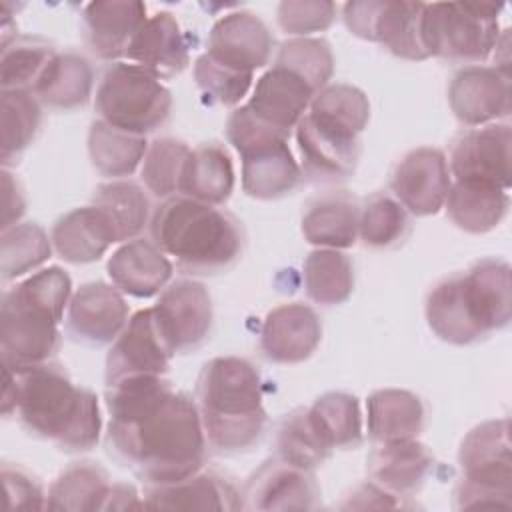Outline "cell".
<instances>
[{
    "label": "cell",
    "mask_w": 512,
    "mask_h": 512,
    "mask_svg": "<svg viewBox=\"0 0 512 512\" xmlns=\"http://www.w3.org/2000/svg\"><path fill=\"white\" fill-rule=\"evenodd\" d=\"M108 446L150 486L182 480L204 466L206 434L196 400L164 376L106 384Z\"/></svg>",
    "instance_id": "cell-1"
},
{
    "label": "cell",
    "mask_w": 512,
    "mask_h": 512,
    "mask_svg": "<svg viewBox=\"0 0 512 512\" xmlns=\"http://www.w3.org/2000/svg\"><path fill=\"white\" fill-rule=\"evenodd\" d=\"M10 412L30 434L70 452L94 448L102 430L98 398L54 362L16 370L4 366L2 414Z\"/></svg>",
    "instance_id": "cell-2"
},
{
    "label": "cell",
    "mask_w": 512,
    "mask_h": 512,
    "mask_svg": "<svg viewBox=\"0 0 512 512\" xmlns=\"http://www.w3.org/2000/svg\"><path fill=\"white\" fill-rule=\"evenodd\" d=\"M72 298L70 276L50 266L28 276L2 298V366L28 368L50 362L60 344V322Z\"/></svg>",
    "instance_id": "cell-3"
},
{
    "label": "cell",
    "mask_w": 512,
    "mask_h": 512,
    "mask_svg": "<svg viewBox=\"0 0 512 512\" xmlns=\"http://www.w3.org/2000/svg\"><path fill=\"white\" fill-rule=\"evenodd\" d=\"M260 372L246 358L208 360L196 382V406L208 444L220 452L254 446L266 428Z\"/></svg>",
    "instance_id": "cell-4"
},
{
    "label": "cell",
    "mask_w": 512,
    "mask_h": 512,
    "mask_svg": "<svg viewBox=\"0 0 512 512\" xmlns=\"http://www.w3.org/2000/svg\"><path fill=\"white\" fill-rule=\"evenodd\" d=\"M150 232L152 242L190 274L228 270L244 250V230L236 216L182 194L156 208Z\"/></svg>",
    "instance_id": "cell-5"
},
{
    "label": "cell",
    "mask_w": 512,
    "mask_h": 512,
    "mask_svg": "<svg viewBox=\"0 0 512 512\" xmlns=\"http://www.w3.org/2000/svg\"><path fill=\"white\" fill-rule=\"evenodd\" d=\"M458 462L462 478L456 486V508H512V456L508 420L474 426L462 440Z\"/></svg>",
    "instance_id": "cell-6"
},
{
    "label": "cell",
    "mask_w": 512,
    "mask_h": 512,
    "mask_svg": "<svg viewBox=\"0 0 512 512\" xmlns=\"http://www.w3.org/2000/svg\"><path fill=\"white\" fill-rule=\"evenodd\" d=\"M502 4L432 2L422 12V44L428 56L452 62L486 60L500 38Z\"/></svg>",
    "instance_id": "cell-7"
},
{
    "label": "cell",
    "mask_w": 512,
    "mask_h": 512,
    "mask_svg": "<svg viewBox=\"0 0 512 512\" xmlns=\"http://www.w3.org/2000/svg\"><path fill=\"white\" fill-rule=\"evenodd\" d=\"M94 108L100 120L126 132L146 136L168 120L172 94L144 68L114 62L100 78Z\"/></svg>",
    "instance_id": "cell-8"
},
{
    "label": "cell",
    "mask_w": 512,
    "mask_h": 512,
    "mask_svg": "<svg viewBox=\"0 0 512 512\" xmlns=\"http://www.w3.org/2000/svg\"><path fill=\"white\" fill-rule=\"evenodd\" d=\"M422 12L424 2L354 0L344 4V22L354 36L378 42L394 56L424 60Z\"/></svg>",
    "instance_id": "cell-9"
},
{
    "label": "cell",
    "mask_w": 512,
    "mask_h": 512,
    "mask_svg": "<svg viewBox=\"0 0 512 512\" xmlns=\"http://www.w3.org/2000/svg\"><path fill=\"white\" fill-rule=\"evenodd\" d=\"M154 324L172 354L196 350L212 328V298L204 284L180 278L168 284L152 306Z\"/></svg>",
    "instance_id": "cell-10"
},
{
    "label": "cell",
    "mask_w": 512,
    "mask_h": 512,
    "mask_svg": "<svg viewBox=\"0 0 512 512\" xmlns=\"http://www.w3.org/2000/svg\"><path fill=\"white\" fill-rule=\"evenodd\" d=\"M302 172L318 182L348 178L360 156V134L316 112H306L296 124Z\"/></svg>",
    "instance_id": "cell-11"
},
{
    "label": "cell",
    "mask_w": 512,
    "mask_h": 512,
    "mask_svg": "<svg viewBox=\"0 0 512 512\" xmlns=\"http://www.w3.org/2000/svg\"><path fill=\"white\" fill-rule=\"evenodd\" d=\"M510 144L508 124H486L462 132L450 150L448 170L454 182H478L510 188Z\"/></svg>",
    "instance_id": "cell-12"
},
{
    "label": "cell",
    "mask_w": 512,
    "mask_h": 512,
    "mask_svg": "<svg viewBox=\"0 0 512 512\" xmlns=\"http://www.w3.org/2000/svg\"><path fill=\"white\" fill-rule=\"evenodd\" d=\"M174 354L162 340L152 308L128 318L106 356V384L134 376H164Z\"/></svg>",
    "instance_id": "cell-13"
},
{
    "label": "cell",
    "mask_w": 512,
    "mask_h": 512,
    "mask_svg": "<svg viewBox=\"0 0 512 512\" xmlns=\"http://www.w3.org/2000/svg\"><path fill=\"white\" fill-rule=\"evenodd\" d=\"M452 176L448 160L438 148H416L394 168L390 188L394 198L414 216L436 214L448 196Z\"/></svg>",
    "instance_id": "cell-14"
},
{
    "label": "cell",
    "mask_w": 512,
    "mask_h": 512,
    "mask_svg": "<svg viewBox=\"0 0 512 512\" xmlns=\"http://www.w3.org/2000/svg\"><path fill=\"white\" fill-rule=\"evenodd\" d=\"M272 48L274 36L268 26L256 14L236 10L216 20L206 54L230 70L254 76V70L268 64Z\"/></svg>",
    "instance_id": "cell-15"
},
{
    "label": "cell",
    "mask_w": 512,
    "mask_h": 512,
    "mask_svg": "<svg viewBox=\"0 0 512 512\" xmlns=\"http://www.w3.org/2000/svg\"><path fill=\"white\" fill-rule=\"evenodd\" d=\"M448 104L466 126H486L510 114V74L496 66H464L448 86Z\"/></svg>",
    "instance_id": "cell-16"
},
{
    "label": "cell",
    "mask_w": 512,
    "mask_h": 512,
    "mask_svg": "<svg viewBox=\"0 0 512 512\" xmlns=\"http://www.w3.org/2000/svg\"><path fill=\"white\" fill-rule=\"evenodd\" d=\"M320 488L312 470L284 458L266 460L242 492L248 510H312L318 506Z\"/></svg>",
    "instance_id": "cell-17"
},
{
    "label": "cell",
    "mask_w": 512,
    "mask_h": 512,
    "mask_svg": "<svg viewBox=\"0 0 512 512\" xmlns=\"http://www.w3.org/2000/svg\"><path fill=\"white\" fill-rule=\"evenodd\" d=\"M128 322V304L116 286L104 282L82 284L70 298L68 334L90 346H102L122 332Z\"/></svg>",
    "instance_id": "cell-18"
},
{
    "label": "cell",
    "mask_w": 512,
    "mask_h": 512,
    "mask_svg": "<svg viewBox=\"0 0 512 512\" xmlns=\"http://www.w3.org/2000/svg\"><path fill=\"white\" fill-rule=\"evenodd\" d=\"M322 338L318 314L302 304H280L272 308L260 330V350L276 364H298L308 360Z\"/></svg>",
    "instance_id": "cell-19"
},
{
    "label": "cell",
    "mask_w": 512,
    "mask_h": 512,
    "mask_svg": "<svg viewBox=\"0 0 512 512\" xmlns=\"http://www.w3.org/2000/svg\"><path fill=\"white\" fill-rule=\"evenodd\" d=\"M130 64H136L158 80L180 74L190 62L188 40L170 12L148 16L124 54Z\"/></svg>",
    "instance_id": "cell-20"
},
{
    "label": "cell",
    "mask_w": 512,
    "mask_h": 512,
    "mask_svg": "<svg viewBox=\"0 0 512 512\" xmlns=\"http://www.w3.org/2000/svg\"><path fill=\"white\" fill-rule=\"evenodd\" d=\"M314 96L316 92L304 78L274 64L258 78L246 106L254 116L290 136Z\"/></svg>",
    "instance_id": "cell-21"
},
{
    "label": "cell",
    "mask_w": 512,
    "mask_h": 512,
    "mask_svg": "<svg viewBox=\"0 0 512 512\" xmlns=\"http://www.w3.org/2000/svg\"><path fill=\"white\" fill-rule=\"evenodd\" d=\"M144 508L152 510H238L242 494L214 470H198L182 480L154 484L144 494Z\"/></svg>",
    "instance_id": "cell-22"
},
{
    "label": "cell",
    "mask_w": 512,
    "mask_h": 512,
    "mask_svg": "<svg viewBox=\"0 0 512 512\" xmlns=\"http://www.w3.org/2000/svg\"><path fill=\"white\" fill-rule=\"evenodd\" d=\"M146 18V4L136 0L90 2L82 12L84 40L98 58L116 60L126 54Z\"/></svg>",
    "instance_id": "cell-23"
},
{
    "label": "cell",
    "mask_w": 512,
    "mask_h": 512,
    "mask_svg": "<svg viewBox=\"0 0 512 512\" xmlns=\"http://www.w3.org/2000/svg\"><path fill=\"white\" fill-rule=\"evenodd\" d=\"M462 286L468 308L486 336L510 322L512 294L508 262L496 258L476 262L462 274Z\"/></svg>",
    "instance_id": "cell-24"
},
{
    "label": "cell",
    "mask_w": 512,
    "mask_h": 512,
    "mask_svg": "<svg viewBox=\"0 0 512 512\" xmlns=\"http://www.w3.org/2000/svg\"><path fill=\"white\" fill-rule=\"evenodd\" d=\"M434 466V456L416 438L380 442L368 456V474L374 484L398 498L412 496Z\"/></svg>",
    "instance_id": "cell-25"
},
{
    "label": "cell",
    "mask_w": 512,
    "mask_h": 512,
    "mask_svg": "<svg viewBox=\"0 0 512 512\" xmlns=\"http://www.w3.org/2000/svg\"><path fill=\"white\" fill-rule=\"evenodd\" d=\"M108 276L120 292L150 298L164 290L172 276V262L154 242L134 238L110 256Z\"/></svg>",
    "instance_id": "cell-26"
},
{
    "label": "cell",
    "mask_w": 512,
    "mask_h": 512,
    "mask_svg": "<svg viewBox=\"0 0 512 512\" xmlns=\"http://www.w3.org/2000/svg\"><path fill=\"white\" fill-rule=\"evenodd\" d=\"M240 156L242 188L252 198H280L292 192L300 180V166L292 156L288 138H274L256 144Z\"/></svg>",
    "instance_id": "cell-27"
},
{
    "label": "cell",
    "mask_w": 512,
    "mask_h": 512,
    "mask_svg": "<svg viewBox=\"0 0 512 512\" xmlns=\"http://www.w3.org/2000/svg\"><path fill=\"white\" fill-rule=\"evenodd\" d=\"M366 428L378 444L418 438L424 428V404L408 390H376L366 400Z\"/></svg>",
    "instance_id": "cell-28"
},
{
    "label": "cell",
    "mask_w": 512,
    "mask_h": 512,
    "mask_svg": "<svg viewBox=\"0 0 512 512\" xmlns=\"http://www.w3.org/2000/svg\"><path fill=\"white\" fill-rule=\"evenodd\" d=\"M424 312L432 332L448 344L468 346L486 338L468 308L462 274L440 280L428 292Z\"/></svg>",
    "instance_id": "cell-29"
},
{
    "label": "cell",
    "mask_w": 512,
    "mask_h": 512,
    "mask_svg": "<svg viewBox=\"0 0 512 512\" xmlns=\"http://www.w3.org/2000/svg\"><path fill=\"white\" fill-rule=\"evenodd\" d=\"M360 208L346 192H332L314 200L302 216V234L316 248L344 250L358 238Z\"/></svg>",
    "instance_id": "cell-30"
},
{
    "label": "cell",
    "mask_w": 512,
    "mask_h": 512,
    "mask_svg": "<svg viewBox=\"0 0 512 512\" xmlns=\"http://www.w3.org/2000/svg\"><path fill=\"white\" fill-rule=\"evenodd\" d=\"M50 240L58 256L72 264L94 262L116 242L108 222L92 204L64 214L54 224Z\"/></svg>",
    "instance_id": "cell-31"
},
{
    "label": "cell",
    "mask_w": 512,
    "mask_h": 512,
    "mask_svg": "<svg viewBox=\"0 0 512 512\" xmlns=\"http://www.w3.org/2000/svg\"><path fill=\"white\" fill-rule=\"evenodd\" d=\"M234 190V166L224 146L216 142L190 150L184 164L180 194L206 204H222Z\"/></svg>",
    "instance_id": "cell-32"
},
{
    "label": "cell",
    "mask_w": 512,
    "mask_h": 512,
    "mask_svg": "<svg viewBox=\"0 0 512 512\" xmlns=\"http://www.w3.org/2000/svg\"><path fill=\"white\" fill-rule=\"evenodd\" d=\"M306 420L318 442L334 450L356 448L362 442V414L358 398L346 392H326L306 408Z\"/></svg>",
    "instance_id": "cell-33"
},
{
    "label": "cell",
    "mask_w": 512,
    "mask_h": 512,
    "mask_svg": "<svg viewBox=\"0 0 512 512\" xmlns=\"http://www.w3.org/2000/svg\"><path fill=\"white\" fill-rule=\"evenodd\" d=\"M508 202V190L478 182H452L444 206L460 230L484 234L502 222Z\"/></svg>",
    "instance_id": "cell-34"
},
{
    "label": "cell",
    "mask_w": 512,
    "mask_h": 512,
    "mask_svg": "<svg viewBox=\"0 0 512 512\" xmlns=\"http://www.w3.org/2000/svg\"><path fill=\"white\" fill-rule=\"evenodd\" d=\"M94 72L86 58L74 52L58 54L50 60L34 86V96L56 110H74L90 98Z\"/></svg>",
    "instance_id": "cell-35"
},
{
    "label": "cell",
    "mask_w": 512,
    "mask_h": 512,
    "mask_svg": "<svg viewBox=\"0 0 512 512\" xmlns=\"http://www.w3.org/2000/svg\"><path fill=\"white\" fill-rule=\"evenodd\" d=\"M92 206L108 222L116 242L136 238L148 224L150 202L146 192L130 180L100 184L92 194Z\"/></svg>",
    "instance_id": "cell-36"
},
{
    "label": "cell",
    "mask_w": 512,
    "mask_h": 512,
    "mask_svg": "<svg viewBox=\"0 0 512 512\" xmlns=\"http://www.w3.org/2000/svg\"><path fill=\"white\" fill-rule=\"evenodd\" d=\"M146 136L126 132L104 120H94L88 132V154L92 166L108 178L130 176L144 160Z\"/></svg>",
    "instance_id": "cell-37"
},
{
    "label": "cell",
    "mask_w": 512,
    "mask_h": 512,
    "mask_svg": "<svg viewBox=\"0 0 512 512\" xmlns=\"http://www.w3.org/2000/svg\"><path fill=\"white\" fill-rule=\"evenodd\" d=\"M108 488L110 478L102 466L94 462H76L68 466L50 486L46 508L64 512L102 510Z\"/></svg>",
    "instance_id": "cell-38"
},
{
    "label": "cell",
    "mask_w": 512,
    "mask_h": 512,
    "mask_svg": "<svg viewBox=\"0 0 512 512\" xmlns=\"http://www.w3.org/2000/svg\"><path fill=\"white\" fill-rule=\"evenodd\" d=\"M304 288L312 302L336 306L354 290V266L342 250L316 248L304 260Z\"/></svg>",
    "instance_id": "cell-39"
},
{
    "label": "cell",
    "mask_w": 512,
    "mask_h": 512,
    "mask_svg": "<svg viewBox=\"0 0 512 512\" xmlns=\"http://www.w3.org/2000/svg\"><path fill=\"white\" fill-rule=\"evenodd\" d=\"M2 164L8 168L36 138L42 122L40 100L30 90H2Z\"/></svg>",
    "instance_id": "cell-40"
},
{
    "label": "cell",
    "mask_w": 512,
    "mask_h": 512,
    "mask_svg": "<svg viewBox=\"0 0 512 512\" xmlns=\"http://www.w3.org/2000/svg\"><path fill=\"white\" fill-rule=\"evenodd\" d=\"M56 56V50L30 36H14L2 46L0 60V84L2 90H34L42 72Z\"/></svg>",
    "instance_id": "cell-41"
},
{
    "label": "cell",
    "mask_w": 512,
    "mask_h": 512,
    "mask_svg": "<svg viewBox=\"0 0 512 512\" xmlns=\"http://www.w3.org/2000/svg\"><path fill=\"white\" fill-rule=\"evenodd\" d=\"M190 150L186 142L170 136L150 142L140 168V178L148 192L156 198H170L180 192V180Z\"/></svg>",
    "instance_id": "cell-42"
},
{
    "label": "cell",
    "mask_w": 512,
    "mask_h": 512,
    "mask_svg": "<svg viewBox=\"0 0 512 512\" xmlns=\"http://www.w3.org/2000/svg\"><path fill=\"white\" fill-rule=\"evenodd\" d=\"M52 252V240L34 222L2 230V278L12 280L42 266Z\"/></svg>",
    "instance_id": "cell-43"
},
{
    "label": "cell",
    "mask_w": 512,
    "mask_h": 512,
    "mask_svg": "<svg viewBox=\"0 0 512 512\" xmlns=\"http://www.w3.org/2000/svg\"><path fill=\"white\" fill-rule=\"evenodd\" d=\"M408 232V214L404 206L388 196L374 194L360 208L358 236L370 248H390Z\"/></svg>",
    "instance_id": "cell-44"
},
{
    "label": "cell",
    "mask_w": 512,
    "mask_h": 512,
    "mask_svg": "<svg viewBox=\"0 0 512 512\" xmlns=\"http://www.w3.org/2000/svg\"><path fill=\"white\" fill-rule=\"evenodd\" d=\"M274 64L304 78L316 94L328 86V80L334 72V56L330 44L322 38L310 36L286 40L280 46Z\"/></svg>",
    "instance_id": "cell-45"
},
{
    "label": "cell",
    "mask_w": 512,
    "mask_h": 512,
    "mask_svg": "<svg viewBox=\"0 0 512 512\" xmlns=\"http://www.w3.org/2000/svg\"><path fill=\"white\" fill-rule=\"evenodd\" d=\"M310 112L326 116L358 134L370 120V102L366 94L350 84H328L310 102Z\"/></svg>",
    "instance_id": "cell-46"
},
{
    "label": "cell",
    "mask_w": 512,
    "mask_h": 512,
    "mask_svg": "<svg viewBox=\"0 0 512 512\" xmlns=\"http://www.w3.org/2000/svg\"><path fill=\"white\" fill-rule=\"evenodd\" d=\"M276 446L280 458L308 470L316 468L332 456L314 436L306 420V408H296L282 420Z\"/></svg>",
    "instance_id": "cell-47"
},
{
    "label": "cell",
    "mask_w": 512,
    "mask_h": 512,
    "mask_svg": "<svg viewBox=\"0 0 512 512\" xmlns=\"http://www.w3.org/2000/svg\"><path fill=\"white\" fill-rule=\"evenodd\" d=\"M194 80L210 104L234 106L248 94L254 76L230 70L204 52L194 64Z\"/></svg>",
    "instance_id": "cell-48"
},
{
    "label": "cell",
    "mask_w": 512,
    "mask_h": 512,
    "mask_svg": "<svg viewBox=\"0 0 512 512\" xmlns=\"http://www.w3.org/2000/svg\"><path fill=\"white\" fill-rule=\"evenodd\" d=\"M276 14L280 28L298 38L326 30L336 18V4L328 0H284Z\"/></svg>",
    "instance_id": "cell-49"
},
{
    "label": "cell",
    "mask_w": 512,
    "mask_h": 512,
    "mask_svg": "<svg viewBox=\"0 0 512 512\" xmlns=\"http://www.w3.org/2000/svg\"><path fill=\"white\" fill-rule=\"evenodd\" d=\"M2 480L6 490L8 510H42L46 508V496L36 478L16 466H2Z\"/></svg>",
    "instance_id": "cell-50"
},
{
    "label": "cell",
    "mask_w": 512,
    "mask_h": 512,
    "mask_svg": "<svg viewBox=\"0 0 512 512\" xmlns=\"http://www.w3.org/2000/svg\"><path fill=\"white\" fill-rule=\"evenodd\" d=\"M344 510H366V508H376V510H382V508H404V502L402 498L394 496L392 492L384 490L382 486L374 484V482H368V484H362L358 488L352 490V494L346 498V502L342 504Z\"/></svg>",
    "instance_id": "cell-51"
},
{
    "label": "cell",
    "mask_w": 512,
    "mask_h": 512,
    "mask_svg": "<svg viewBox=\"0 0 512 512\" xmlns=\"http://www.w3.org/2000/svg\"><path fill=\"white\" fill-rule=\"evenodd\" d=\"M2 188H4V222H2V230L12 228L14 224H18L20 216L26 210V198H24V190L18 182V178H14L8 168L2 170Z\"/></svg>",
    "instance_id": "cell-52"
},
{
    "label": "cell",
    "mask_w": 512,
    "mask_h": 512,
    "mask_svg": "<svg viewBox=\"0 0 512 512\" xmlns=\"http://www.w3.org/2000/svg\"><path fill=\"white\" fill-rule=\"evenodd\" d=\"M144 508V500H138V492L130 484H110L102 510H130Z\"/></svg>",
    "instance_id": "cell-53"
}]
</instances>
